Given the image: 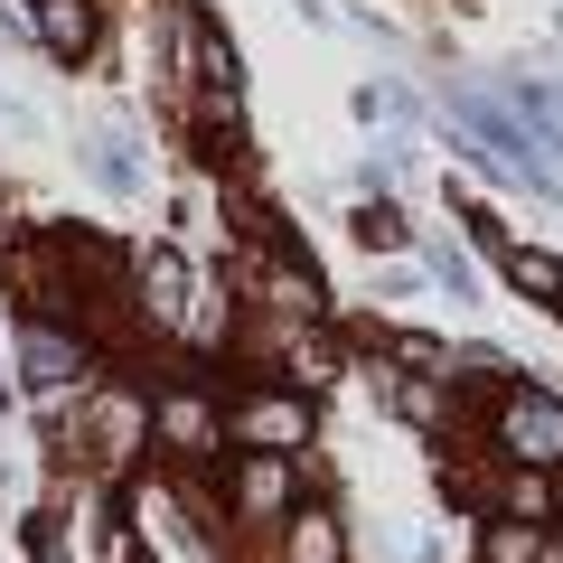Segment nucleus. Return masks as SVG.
Instances as JSON below:
<instances>
[{"label":"nucleus","mask_w":563,"mask_h":563,"mask_svg":"<svg viewBox=\"0 0 563 563\" xmlns=\"http://www.w3.org/2000/svg\"><path fill=\"white\" fill-rule=\"evenodd\" d=\"M554 526H563V470H554Z\"/></svg>","instance_id":"obj_17"},{"label":"nucleus","mask_w":563,"mask_h":563,"mask_svg":"<svg viewBox=\"0 0 563 563\" xmlns=\"http://www.w3.org/2000/svg\"><path fill=\"white\" fill-rule=\"evenodd\" d=\"M85 169H95L113 198H141V161H132V132H95L85 141Z\"/></svg>","instance_id":"obj_13"},{"label":"nucleus","mask_w":563,"mask_h":563,"mask_svg":"<svg viewBox=\"0 0 563 563\" xmlns=\"http://www.w3.org/2000/svg\"><path fill=\"white\" fill-rule=\"evenodd\" d=\"M235 479H225V517L235 526H282L301 507V461L291 451H225Z\"/></svg>","instance_id":"obj_5"},{"label":"nucleus","mask_w":563,"mask_h":563,"mask_svg":"<svg viewBox=\"0 0 563 563\" xmlns=\"http://www.w3.org/2000/svg\"><path fill=\"white\" fill-rule=\"evenodd\" d=\"M422 273H432V282H451V301H470V254H461V244H442V235H432V244H422Z\"/></svg>","instance_id":"obj_16"},{"label":"nucleus","mask_w":563,"mask_h":563,"mask_svg":"<svg viewBox=\"0 0 563 563\" xmlns=\"http://www.w3.org/2000/svg\"><path fill=\"white\" fill-rule=\"evenodd\" d=\"M244 301H254L263 320H282V329H310V320H320V273H310L282 235H263L254 273H244Z\"/></svg>","instance_id":"obj_6"},{"label":"nucleus","mask_w":563,"mask_h":563,"mask_svg":"<svg viewBox=\"0 0 563 563\" xmlns=\"http://www.w3.org/2000/svg\"><path fill=\"white\" fill-rule=\"evenodd\" d=\"M132 310L141 329H161V339H188V310H198V273H188L179 244H151L132 263Z\"/></svg>","instance_id":"obj_7"},{"label":"nucleus","mask_w":563,"mask_h":563,"mask_svg":"<svg viewBox=\"0 0 563 563\" xmlns=\"http://www.w3.org/2000/svg\"><path fill=\"white\" fill-rule=\"evenodd\" d=\"M347 225H357V244H366V254H395V244H404V217H395L385 198H366V207H357Z\"/></svg>","instance_id":"obj_15"},{"label":"nucleus","mask_w":563,"mask_h":563,"mask_svg":"<svg viewBox=\"0 0 563 563\" xmlns=\"http://www.w3.org/2000/svg\"><path fill=\"white\" fill-rule=\"evenodd\" d=\"M76 451L95 470H122L151 451V395H132V385H85L76 404Z\"/></svg>","instance_id":"obj_4"},{"label":"nucleus","mask_w":563,"mask_h":563,"mask_svg":"<svg viewBox=\"0 0 563 563\" xmlns=\"http://www.w3.org/2000/svg\"><path fill=\"white\" fill-rule=\"evenodd\" d=\"M151 451L179 461V470L235 451V442H225V395L207 376H161V385H151Z\"/></svg>","instance_id":"obj_1"},{"label":"nucleus","mask_w":563,"mask_h":563,"mask_svg":"<svg viewBox=\"0 0 563 563\" xmlns=\"http://www.w3.org/2000/svg\"><path fill=\"white\" fill-rule=\"evenodd\" d=\"M470 225H479V244L498 254V273L517 282V291H536L544 310H563V254H544V244L507 235V225H498V217H479V207H470Z\"/></svg>","instance_id":"obj_9"},{"label":"nucleus","mask_w":563,"mask_h":563,"mask_svg":"<svg viewBox=\"0 0 563 563\" xmlns=\"http://www.w3.org/2000/svg\"><path fill=\"white\" fill-rule=\"evenodd\" d=\"M488 451H507V461H526V470H563V395H544V385H498V404H488Z\"/></svg>","instance_id":"obj_3"},{"label":"nucleus","mask_w":563,"mask_h":563,"mask_svg":"<svg viewBox=\"0 0 563 563\" xmlns=\"http://www.w3.org/2000/svg\"><path fill=\"white\" fill-rule=\"evenodd\" d=\"M507 103H517V122L544 141V161L563 169V95H554V85H536V76H517V85H507Z\"/></svg>","instance_id":"obj_12"},{"label":"nucleus","mask_w":563,"mask_h":563,"mask_svg":"<svg viewBox=\"0 0 563 563\" xmlns=\"http://www.w3.org/2000/svg\"><path fill=\"white\" fill-rule=\"evenodd\" d=\"M29 38H38L57 66H85L103 47V10L95 0H29Z\"/></svg>","instance_id":"obj_10"},{"label":"nucleus","mask_w":563,"mask_h":563,"mask_svg":"<svg viewBox=\"0 0 563 563\" xmlns=\"http://www.w3.org/2000/svg\"><path fill=\"white\" fill-rule=\"evenodd\" d=\"M225 442L235 451H310V385H282V376H254L235 404H225Z\"/></svg>","instance_id":"obj_2"},{"label":"nucleus","mask_w":563,"mask_h":563,"mask_svg":"<svg viewBox=\"0 0 563 563\" xmlns=\"http://www.w3.org/2000/svg\"><path fill=\"white\" fill-rule=\"evenodd\" d=\"M273 563H347L339 507H291V517L273 526Z\"/></svg>","instance_id":"obj_11"},{"label":"nucleus","mask_w":563,"mask_h":563,"mask_svg":"<svg viewBox=\"0 0 563 563\" xmlns=\"http://www.w3.org/2000/svg\"><path fill=\"white\" fill-rule=\"evenodd\" d=\"M479 554H488V563H544V526H526V517H479Z\"/></svg>","instance_id":"obj_14"},{"label":"nucleus","mask_w":563,"mask_h":563,"mask_svg":"<svg viewBox=\"0 0 563 563\" xmlns=\"http://www.w3.org/2000/svg\"><path fill=\"white\" fill-rule=\"evenodd\" d=\"M0 404H10V376H0Z\"/></svg>","instance_id":"obj_18"},{"label":"nucleus","mask_w":563,"mask_h":563,"mask_svg":"<svg viewBox=\"0 0 563 563\" xmlns=\"http://www.w3.org/2000/svg\"><path fill=\"white\" fill-rule=\"evenodd\" d=\"M20 376L38 385V395H76V385H95V357H85V339L57 310H29L20 320Z\"/></svg>","instance_id":"obj_8"}]
</instances>
